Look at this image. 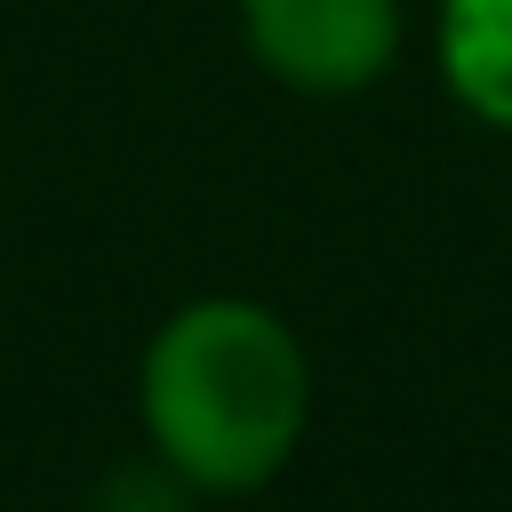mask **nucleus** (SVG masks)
Segmentation results:
<instances>
[{
  "mask_svg": "<svg viewBox=\"0 0 512 512\" xmlns=\"http://www.w3.org/2000/svg\"><path fill=\"white\" fill-rule=\"evenodd\" d=\"M136 408L176 480L248 496L296 456L312 424V360L272 304L192 296L152 328Z\"/></svg>",
  "mask_w": 512,
  "mask_h": 512,
  "instance_id": "obj_1",
  "label": "nucleus"
},
{
  "mask_svg": "<svg viewBox=\"0 0 512 512\" xmlns=\"http://www.w3.org/2000/svg\"><path fill=\"white\" fill-rule=\"evenodd\" d=\"M240 40L280 88L352 96L400 56V0H240Z\"/></svg>",
  "mask_w": 512,
  "mask_h": 512,
  "instance_id": "obj_2",
  "label": "nucleus"
},
{
  "mask_svg": "<svg viewBox=\"0 0 512 512\" xmlns=\"http://www.w3.org/2000/svg\"><path fill=\"white\" fill-rule=\"evenodd\" d=\"M440 72L472 120L512 128V0H440Z\"/></svg>",
  "mask_w": 512,
  "mask_h": 512,
  "instance_id": "obj_3",
  "label": "nucleus"
}]
</instances>
